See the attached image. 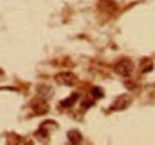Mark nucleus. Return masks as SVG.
I'll return each mask as SVG.
<instances>
[{
    "mask_svg": "<svg viewBox=\"0 0 155 145\" xmlns=\"http://www.w3.org/2000/svg\"><path fill=\"white\" fill-rule=\"evenodd\" d=\"M31 107L34 109V112L36 113V114H45V113H48V111H49V106H48V104H47V100H43V99H36V100H34L32 102H31Z\"/></svg>",
    "mask_w": 155,
    "mask_h": 145,
    "instance_id": "nucleus-4",
    "label": "nucleus"
},
{
    "mask_svg": "<svg viewBox=\"0 0 155 145\" xmlns=\"http://www.w3.org/2000/svg\"><path fill=\"white\" fill-rule=\"evenodd\" d=\"M131 96L128 95V94H122L119 96H117L116 100L114 101L112 106H111V109L114 111H123V109L128 108L130 105H131Z\"/></svg>",
    "mask_w": 155,
    "mask_h": 145,
    "instance_id": "nucleus-3",
    "label": "nucleus"
},
{
    "mask_svg": "<svg viewBox=\"0 0 155 145\" xmlns=\"http://www.w3.org/2000/svg\"><path fill=\"white\" fill-rule=\"evenodd\" d=\"M91 94L93 95V98H96V99H99V98L104 96V91H103L100 87H94V88H92V91H91Z\"/></svg>",
    "mask_w": 155,
    "mask_h": 145,
    "instance_id": "nucleus-9",
    "label": "nucleus"
},
{
    "mask_svg": "<svg viewBox=\"0 0 155 145\" xmlns=\"http://www.w3.org/2000/svg\"><path fill=\"white\" fill-rule=\"evenodd\" d=\"M67 136H68L69 142L73 143V144H78V143H80L82 140V136H81V133L78 130H71L67 133Z\"/></svg>",
    "mask_w": 155,
    "mask_h": 145,
    "instance_id": "nucleus-7",
    "label": "nucleus"
},
{
    "mask_svg": "<svg viewBox=\"0 0 155 145\" xmlns=\"http://www.w3.org/2000/svg\"><path fill=\"white\" fill-rule=\"evenodd\" d=\"M134 68H135V64L131 60L123 58L119 62H117V64L115 66V72L120 75V76L127 77V76L131 75V72H134Z\"/></svg>",
    "mask_w": 155,
    "mask_h": 145,
    "instance_id": "nucleus-2",
    "label": "nucleus"
},
{
    "mask_svg": "<svg viewBox=\"0 0 155 145\" xmlns=\"http://www.w3.org/2000/svg\"><path fill=\"white\" fill-rule=\"evenodd\" d=\"M154 68V63L150 58H143L141 64H140V69L142 72H149L153 70Z\"/></svg>",
    "mask_w": 155,
    "mask_h": 145,
    "instance_id": "nucleus-6",
    "label": "nucleus"
},
{
    "mask_svg": "<svg viewBox=\"0 0 155 145\" xmlns=\"http://www.w3.org/2000/svg\"><path fill=\"white\" fill-rule=\"evenodd\" d=\"M36 92H37L38 98L43 99V100L50 99L53 96V94H54L53 88L50 86H47V85H39L38 87H37V89H36Z\"/></svg>",
    "mask_w": 155,
    "mask_h": 145,
    "instance_id": "nucleus-5",
    "label": "nucleus"
},
{
    "mask_svg": "<svg viewBox=\"0 0 155 145\" xmlns=\"http://www.w3.org/2000/svg\"><path fill=\"white\" fill-rule=\"evenodd\" d=\"M78 94H73V95H71L69 98H67V99H64L62 102H61V105L63 106V107H71V106H73L74 104H75V101L78 100Z\"/></svg>",
    "mask_w": 155,
    "mask_h": 145,
    "instance_id": "nucleus-8",
    "label": "nucleus"
},
{
    "mask_svg": "<svg viewBox=\"0 0 155 145\" xmlns=\"http://www.w3.org/2000/svg\"><path fill=\"white\" fill-rule=\"evenodd\" d=\"M55 82L61 85V86H68V87H73L78 83V77L75 74L71 72H58L54 77Z\"/></svg>",
    "mask_w": 155,
    "mask_h": 145,
    "instance_id": "nucleus-1",
    "label": "nucleus"
}]
</instances>
